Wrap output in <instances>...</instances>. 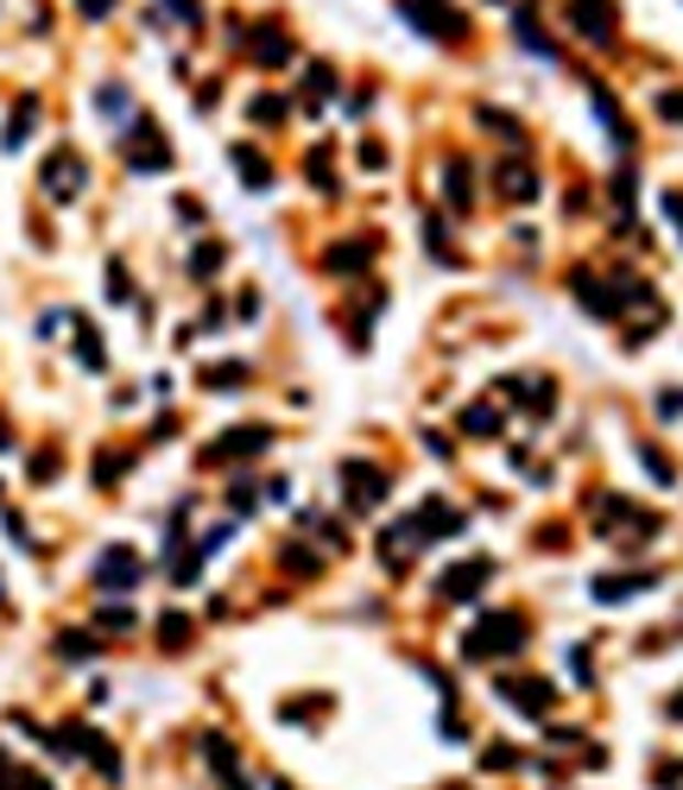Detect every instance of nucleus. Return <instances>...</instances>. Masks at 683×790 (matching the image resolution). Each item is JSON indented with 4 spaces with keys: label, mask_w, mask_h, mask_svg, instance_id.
<instances>
[{
    "label": "nucleus",
    "mask_w": 683,
    "mask_h": 790,
    "mask_svg": "<svg viewBox=\"0 0 683 790\" xmlns=\"http://www.w3.org/2000/svg\"><path fill=\"white\" fill-rule=\"evenodd\" d=\"M671 714H678V721H683V696H678V702H671Z\"/></svg>",
    "instance_id": "37"
},
{
    "label": "nucleus",
    "mask_w": 683,
    "mask_h": 790,
    "mask_svg": "<svg viewBox=\"0 0 683 790\" xmlns=\"http://www.w3.org/2000/svg\"><path fill=\"white\" fill-rule=\"evenodd\" d=\"M190 266H197V272H216V266H222V247H197V259H190Z\"/></svg>",
    "instance_id": "34"
},
{
    "label": "nucleus",
    "mask_w": 683,
    "mask_h": 790,
    "mask_svg": "<svg viewBox=\"0 0 683 790\" xmlns=\"http://www.w3.org/2000/svg\"><path fill=\"white\" fill-rule=\"evenodd\" d=\"M399 13L425 26V38H462V13H450L443 0H399Z\"/></svg>",
    "instance_id": "4"
},
{
    "label": "nucleus",
    "mask_w": 683,
    "mask_h": 790,
    "mask_svg": "<svg viewBox=\"0 0 683 790\" xmlns=\"http://www.w3.org/2000/svg\"><path fill=\"white\" fill-rule=\"evenodd\" d=\"M158 633H165V645H190V620H184V613H165V620H158Z\"/></svg>",
    "instance_id": "27"
},
{
    "label": "nucleus",
    "mask_w": 683,
    "mask_h": 790,
    "mask_svg": "<svg viewBox=\"0 0 683 790\" xmlns=\"http://www.w3.org/2000/svg\"><path fill=\"white\" fill-rule=\"evenodd\" d=\"M588 108L602 114V127H607V140H614V146H632V127H627V114H620V102L607 96V82H588Z\"/></svg>",
    "instance_id": "11"
},
{
    "label": "nucleus",
    "mask_w": 683,
    "mask_h": 790,
    "mask_svg": "<svg viewBox=\"0 0 683 790\" xmlns=\"http://www.w3.org/2000/svg\"><path fill=\"white\" fill-rule=\"evenodd\" d=\"M481 127H494L506 146H519V140H526V133H519V121H513V114H500V108H481Z\"/></svg>",
    "instance_id": "22"
},
{
    "label": "nucleus",
    "mask_w": 683,
    "mask_h": 790,
    "mask_svg": "<svg viewBox=\"0 0 683 790\" xmlns=\"http://www.w3.org/2000/svg\"><path fill=\"white\" fill-rule=\"evenodd\" d=\"M570 20L582 26V38L614 45V0H570Z\"/></svg>",
    "instance_id": "8"
},
{
    "label": "nucleus",
    "mask_w": 683,
    "mask_h": 790,
    "mask_svg": "<svg viewBox=\"0 0 683 790\" xmlns=\"http://www.w3.org/2000/svg\"><path fill=\"white\" fill-rule=\"evenodd\" d=\"M76 355H82V367H101V342L89 323H76Z\"/></svg>",
    "instance_id": "26"
},
{
    "label": "nucleus",
    "mask_w": 683,
    "mask_h": 790,
    "mask_svg": "<svg viewBox=\"0 0 683 790\" xmlns=\"http://www.w3.org/2000/svg\"><path fill=\"white\" fill-rule=\"evenodd\" d=\"M32 121H38V102L25 96V102L13 108V121H7V133H0V140H7V146H25V127H32Z\"/></svg>",
    "instance_id": "20"
},
{
    "label": "nucleus",
    "mask_w": 683,
    "mask_h": 790,
    "mask_svg": "<svg viewBox=\"0 0 683 790\" xmlns=\"http://www.w3.org/2000/svg\"><path fill=\"white\" fill-rule=\"evenodd\" d=\"M500 197H506V203H531V197H538V171H531V165H519V158H513V165H500Z\"/></svg>",
    "instance_id": "13"
},
{
    "label": "nucleus",
    "mask_w": 683,
    "mask_h": 790,
    "mask_svg": "<svg viewBox=\"0 0 683 790\" xmlns=\"http://www.w3.org/2000/svg\"><path fill=\"white\" fill-rule=\"evenodd\" d=\"M639 461H646V468H652V481H664V487H671V461L658 456L652 443H639Z\"/></svg>",
    "instance_id": "28"
},
{
    "label": "nucleus",
    "mask_w": 683,
    "mask_h": 790,
    "mask_svg": "<svg viewBox=\"0 0 683 790\" xmlns=\"http://www.w3.org/2000/svg\"><path fill=\"white\" fill-rule=\"evenodd\" d=\"M304 89H310L317 102H323V96H335V70H329V64H310V77H304Z\"/></svg>",
    "instance_id": "25"
},
{
    "label": "nucleus",
    "mask_w": 683,
    "mask_h": 790,
    "mask_svg": "<svg viewBox=\"0 0 683 790\" xmlns=\"http://www.w3.org/2000/svg\"><path fill=\"white\" fill-rule=\"evenodd\" d=\"M253 57L278 70V64H291V38H285L278 26H260V38H253Z\"/></svg>",
    "instance_id": "16"
},
{
    "label": "nucleus",
    "mask_w": 683,
    "mask_h": 790,
    "mask_svg": "<svg viewBox=\"0 0 683 790\" xmlns=\"http://www.w3.org/2000/svg\"><path fill=\"white\" fill-rule=\"evenodd\" d=\"M273 443V431H260V424H241V431H228L216 449H209V461H241V456H260Z\"/></svg>",
    "instance_id": "10"
},
{
    "label": "nucleus",
    "mask_w": 683,
    "mask_h": 790,
    "mask_svg": "<svg viewBox=\"0 0 683 790\" xmlns=\"http://www.w3.org/2000/svg\"><path fill=\"white\" fill-rule=\"evenodd\" d=\"M595 601H607V608H614V601H627V594H646V588H652V576H595Z\"/></svg>",
    "instance_id": "14"
},
{
    "label": "nucleus",
    "mask_w": 683,
    "mask_h": 790,
    "mask_svg": "<svg viewBox=\"0 0 683 790\" xmlns=\"http://www.w3.org/2000/svg\"><path fill=\"white\" fill-rule=\"evenodd\" d=\"M342 481H349V507H379L386 500V475H379L374 461H349Z\"/></svg>",
    "instance_id": "9"
},
{
    "label": "nucleus",
    "mask_w": 683,
    "mask_h": 790,
    "mask_svg": "<svg viewBox=\"0 0 683 790\" xmlns=\"http://www.w3.org/2000/svg\"><path fill=\"white\" fill-rule=\"evenodd\" d=\"M595 525L607 544H646L639 532H658V512H639L627 500H595Z\"/></svg>",
    "instance_id": "2"
},
{
    "label": "nucleus",
    "mask_w": 683,
    "mask_h": 790,
    "mask_svg": "<svg viewBox=\"0 0 683 790\" xmlns=\"http://www.w3.org/2000/svg\"><path fill=\"white\" fill-rule=\"evenodd\" d=\"M7 443H13V436H7V424H0V449H7Z\"/></svg>",
    "instance_id": "38"
},
{
    "label": "nucleus",
    "mask_w": 683,
    "mask_h": 790,
    "mask_svg": "<svg viewBox=\"0 0 683 790\" xmlns=\"http://www.w3.org/2000/svg\"><path fill=\"white\" fill-rule=\"evenodd\" d=\"M165 7H172L184 26H197V20H202V7H197V0H165Z\"/></svg>",
    "instance_id": "33"
},
{
    "label": "nucleus",
    "mask_w": 683,
    "mask_h": 790,
    "mask_svg": "<svg viewBox=\"0 0 683 790\" xmlns=\"http://www.w3.org/2000/svg\"><path fill=\"white\" fill-rule=\"evenodd\" d=\"M108 298H114V304H126V272H121V266H108Z\"/></svg>",
    "instance_id": "35"
},
{
    "label": "nucleus",
    "mask_w": 683,
    "mask_h": 790,
    "mask_svg": "<svg viewBox=\"0 0 683 790\" xmlns=\"http://www.w3.org/2000/svg\"><path fill=\"white\" fill-rule=\"evenodd\" d=\"M519 645H526V620L519 613H487V620H475V633H469L462 652L481 664V658H513Z\"/></svg>",
    "instance_id": "1"
},
{
    "label": "nucleus",
    "mask_w": 683,
    "mask_h": 790,
    "mask_svg": "<svg viewBox=\"0 0 683 790\" xmlns=\"http://www.w3.org/2000/svg\"><path fill=\"white\" fill-rule=\"evenodd\" d=\"M658 114H664V121H683V96H658Z\"/></svg>",
    "instance_id": "36"
},
{
    "label": "nucleus",
    "mask_w": 683,
    "mask_h": 790,
    "mask_svg": "<svg viewBox=\"0 0 683 790\" xmlns=\"http://www.w3.org/2000/svg\"><path fill=\"white\" fill-rule=\"evenodd\" d=\"M0 790H51L45 778H32V771H20V765L0 759Z\"/></svg>",
    "instance_id": "24"
},
{
    "label": "nucleus",
    "mask_w": 683,
    "mask_h": 790,
    "mask_svg": "<svg viewBox=\"0 0 683 790\" xmlns=\"http://www.w3.org/2000/svg\"><path fill=\"white\" fill-rule=\"evenodd\" d=\"M96 645H89V633H64V658H89Z\"/></svg>",
    "instance_id": "30"
},
{
    "label": "nucleus",
    "mask_w": 683,
    "mask_h": 790,
    "mask_svg": "<svg viewBox=\"0 0 683 790\" xmlns=\"http://www.w3.org/2000/svg\"><path fill=\"white\" fill-rule=\"evenodd\" d=\"M76 13H82V20H108V13H114V0H76Z\"/></svg>",
    "instance_id": "32"
},
{
    "label": "nucleus",
    "mask_w": 683,
    "mask_h": 790,
    "mask_svg": "<svg viewBox=\"0 0 683 790\" xmlns=\"http://www.w3.org/2000/svg\"><path fill=\"white\" fill-rule=\"evenodd\" d=\"M45 197L51 203H70V197H82V183H89V165H82V158L76 153H51L45 158Z\"/></svg>",
    "instance_id": "3"
},
{
    "label": "nucleus",
    "mask_w": 683,
    "mask_h": 790,
    "mask_svg": "<svg viewBox=\"0 0 683 790\" xmlns=\"http://www.w3.org/2000/svg\"><path fill=\"white\" fill-rule=\"evenodd\" d=\"M443 178H450V203L469 209V197H475V190H469V165H462V158H450V171H443Z\"/></svg>",
    "instance_id": "23"
},
{
    "label": "nucleus",
    "mask_w": 683,
    "mask_h": 790,
    "mask_svg": "<svg viewBox=\"0 0 683 790\" xmlns=\"http://www.w3.org/2000/svg\"><path fill=\"white\" fill-rule=\"evenodd\" d=\"M278 114H285V102H278V96H260V102H253V121H278Z\"/></svg>",
    "instance_id": "31"
},
{
    "label": "nucleus",
    "mask_w": 683,
    "mask_h": 790,
    "mask_svg": "<svg viewBox=\"0 0 683 790\" xmlns=\"http://www.w3.org/2000/svg\"><path fill=\"white\" fill-rule=\"evenodd\" d=\"M96 108H101V114H126V89H101Z\"/></svg>",
    "instance_id": "29"
},
{
    "label": "nucleus",
    "mask_w": 683,
    "mask_h": 790,
    "mask_svg": "<svg viewBox=\"0 0 683 790\" xmlns=\"http://www.w3.org/2000/svg\"><path fill=\"white\" fill-rule=\"evenodd\" d=\"M241 380H247V367H241V360H222V367H209V374H202L209 392H241Z\"/></svg>",
    "instance_id": "18"
},
{
    "label": "nucleus",
    "mask_w": 683,
    "mask_h": 790,
    "mask_svg": "<svg viewBox=\"0 0 683 790\" xmlns=\"http://www.w3.org/2000/svg\"><path fill=\"white\" fill-rule=\"evenodd\" d=\"M487 576H494V563H487V557H469V563H455V569H450L437 588H443V601H475Z\"/></svg>",
    "instance_id": "7"
},
{
    "label": "nucleus",
    "mask_w": 683,
    "mask_h": 790,
    "mask_svg": "<svg viewBox=\"0 0 683 790\" xmlns=\"http://www.w3.org/2000/svg\"><path fill=\"white\" fill-rule=\"evenodd\" d=\"M462 431H469V436H494V431H500V411H494V405H469V411H462Z\"/></svg>",
    "instance_id": "21"
},
{
    "label": "nucleus",
    "mask_w": 683,
    "mask_h": 790,
    "mask_svg": "<svg viewBox=\"0 0 683 790\" xmlns=\"http://www.w3.org/2000/svg\"><path fill=\"white\" fill-rule=\"evenodd\" d=\"M126 165H133V171H165V165H172V146L158 140V127H152V121L126 127Z\"/></svg>",
    "instance_id": "5"
},
{
    "label": "nucleus",
    "mask_w": 683,
    "mask_h": 790,
    "mask_svg": "<svg viewBox=\"0 0 683 790\" xmlns=\"http://www.w3.org/2000/svg\"><path fill=\"white\" fill-rule=\"evenodd\" d=\"M519 45H526V52H538V57H557V45L538 32V20H531V7H519Z\"/></svg>",
    "instance_id": "19"
},
{
    "label": "nucleus",
    "mask_w": 683,
    "mask_h": 790,
    "mask_svg": "<svg viewBox=\"0 0 683 790\" xmlns=\"http://www.w3.org/2000/svg\"><path fill=\"white\" fill-rule=\"evenodd\" d=\"M133 582H140V557H133L126 544H114V550H101V557H96V588H108V594H126Z\"/></svg>",
    "instance_id": "6"
},
{
    "label": "nucleus",
    "mask_w": 683,
    "mask_h": 790,
    "mask_svg": "<svg viewBox=\"0 0 683 790\" xmlns=\"http://www.w3.org/2000/svg\"><path fill=\"white\" fill-rule=\"evenodd\" d=\"M374 259V241H342V247H329L323 266L329 272H354V266H367Z\"/></svg>",
    "instance_id": "15"
},
{
    "label": "nucleus",
    "mask_w": 683,
    "mask_h": 790,
    "mask_svg": "<svg viewBox=\"0 0 683 790\" xmlns=\"http://www.w3.org/2000/svg\"><path fill=\"white\" fill-rule=\"evenodd\" d=\"M228 158L241 165V178H247V190H266V183H273V165H266V158L253 153V146H228Z\"/></svg>",
    "instance_id": "17"
},
{
    "label": "nucleus",
    "mask_w": 683,
    "mask_h": 790,
    "mask_svg": "<svg viewBox=\"0 0 683 790\" xmlns=\"http://www.w3.org/2000/svg\"><path fill=\"white\" fill-rule=\"evenodd\" d=\"M506 702H513V709H526V714H551V683H544V677H513V683H506Z\"/></svg>",
    "instance_id": "12"
}]
</instances>
